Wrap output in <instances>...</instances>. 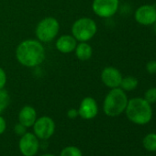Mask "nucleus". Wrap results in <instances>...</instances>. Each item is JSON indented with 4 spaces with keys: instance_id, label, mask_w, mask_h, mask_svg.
I'll return each mask as SVG.
<instances>
[{
    "instance_id": "25",
    "label": "nucleus",
    "mask_w": 156,
    "mask_h": 156,
    "mask_svg": "<svg viewBox=\"0 0 156 156\" xmlns=\"http://www.w3.org/2000/svg\"><path fill=\"white\" fill-rule=\"evenodd\" d=\"M153 31H154V33H155V35H156V21L153 23Z\"/></svg>"
},
{
    "instance_id": "20",
    "label": "nucleus",
    "mask_w": 156,
    "mask_h": 156,
    "mask_svg": "<svg viewBox=\"0 0 156 156\" xmlns=\"http://www.w3.org/2000/svg\"><path fill=\"white\" fill-rule=\"evenodd\" d=\"M7 80H8V77H7V73L5 70L2 67H0V90L4 89L7 84Z\"/></svg>"
},
{
    "instance_id": "14",
    "label": "nucleus",
    "mask_w": 156,
    "mask_h": 156,
    "mask_svg": "<svg viewBox=\"0 0 156 156\" xmlns=\"http://www.w3.org/2000/svg\"><path fill=\"white\" fill-rule=\"evenodd\" d=\"M75 56L78 60L82 62H87L90 60V58L93 55V49L91 45H89L87 42H79L77 43L75 50Z\"/></svg>"
},
{
    "instance_id": "4",
    "label": "nucleus",
    "mask_w": 156,
    "mask_h": 156,
    "mask_svg": "<svg viewBox=\"0 0 156 156\" xmlns=\"http://www.w3.org/2000/svg\"><path fill=\"white\" fill-rule=\"evenodd\" d=\"M71 32L77 41L87 42L97 34L98 25L91 18H80L73 23Z\"/></svg>"
},
{
    "instance_id": "22",
    "label": "nucleus",
    "mask_w": 156,
    "mask_h": 156,
    "mask_svg": "<svg viewBox=\"0 0 156 156\" xmlns=\"http://www.w3.org/2000/svg\"><path fill=\"white\" fill-rule=\"evenodd\" d=\"M26 127L25 126H23L22 124H20V123H19V124H17L16 126H15V129H14V130H15V133L16 134H18V135H20V136H22V135H24L25 133H26Z\"/></svg>"
},
{
    "instance_id": "9",
    "label": "nucleus",
    "mask_w": 156,
    "mask_h": 156,
    "mask_svg": "<svg viewBox=\"0 0 156 156\" xmlns=\"http://www.w3.org/2000/svg\"><path fill=\"white\" fill-rule=\"evenodd\" d=\"M39 140L30 132H26L20 140V151L24 156H34L39 150Z\"/></svg>"
},
{
    "instance_id": "17",
    "label": "nucleus",
    "mask_w": 156,
    "mask_h": 156,
    "mask_svg": "<svg viewBox=\"0 0 156 156\" xmlns=\"http://www.w3.org/2000/svg\"><path fill=\"white\" fill-rule=\"evenodd\" d=\"M10 102V98L7 90H0V114L5 111V109L9 107Z\"/></svg>"
},
{
    "instance_id": "24",
    "label": "nucleus",
    "mask_w": 156,
    "mask_h": 156,
    "mask_svg": "<svg viewBox=\"0 0 156 156\" xmlns=\"http://www.w3.org/2000/svg\"><path fill=\"white\" fill-rule=\"evenodd\" d=\"M6 128H7L6 120H5V119L1 115H0V134H3L5 132Z\"/></svg>"
},
{
    "instance_id": "15",
    "label": "nucleus",
    "mask_w": 156,
    "mask_h": 156,
    "mask_svg": "<svg viewBox=\"0 0 156 156\" xmlns=\"http://www.w3.org/2000/svg\"><path fill=\"white\" fill-rule=\"evenodd\" d=\"M139 85V81L136 77L134 76H126L123 77L119 87L124 90L125 92H130L133 91L134 89H136V87Z\"/></svg>"
},
{
    "instance_id": "7",
    "label": "nucleus",
    "mask_w": 156,
    "mask_h": 156,
    "mask_svg": "<svg viewBox=\"0 0 156 156\" xmlns=\"http://www.w3.org/2000/svg\"><path fill=\"white\" fill-rule=\"evenodd\" d=\"M32 127L34 129V134L38 139L41 140L50 139L55 130V123L53 119L48 116H43L37 119Z\"/></svg>"
},
{
    "instance_id": "16",
    "label": "nucleus",
    "mask_w": 156,
    "mask_h": 156,
    "mask_svg": "<svg viewBox=\"0 0 156 156\" xmlns=\"http://www.w3.org/2000/svg\"><path fill=\"white\" fill-rule=\"evenodd\" d=\"M143 147L149 151H156V133L147 134L142 140Z\"/></svg>"
},
{
    "instance_id": "27",
    "label": "nucleus",
    "mask_w": 156,
    "mask_h": 156,
    "mask_svg": "<svg viewBox=\"0 0 156 156\" xmlns=\"http://www.w3.org/2000/svg\"><path fill=\"white\" fill-rule=\"evenodd\" d=\"M146 156H148V155H146Z\"/></svg>"
},
{
    "instance_id": "5",
    "label": "nucleus",
    "mask_w": 156,
    "mask_h": 156,
    "mask_svg": "<svg viewBox=\"0 0 156 156\" xmlns=\"http://www.w3.org/2000/svg\"><path fill=\"white\" fill-rule=\"evenodd\" d=\"M60 23L52 17H47L41 20L36 26L35 35L41 43H48L52 41L59 34Z\"/></svg>"
},
{
    "instance_id": "21",
    "label": "nucleus",
    "mask_w": 156,
    "mask_h": 156,
    "mask_svg": "<svg viewBox=\"0 0 156 156\" xmlns=\"http://www.w3.org/2000/svg\"><path fill=\"white\" fill-rule=\"evenodd\" d=\"M146 71L150 74H156V60H151L146 64Z\"/></svg>"
},
{
    "instance_id": "10",
    "label": "nucleus",
    "mask_w": 156,
    "mask_h": 156,
    "mask_svg": "<svg viewBox=\"0 0 156 156\" xmlns=\"http://www.w3.org/2000/svg\"><path fill=\"white\" fill-rule=\"evenodd\" d=\"M100 77L102 83L110 89L119 87L121 80L123 78L120 71L113 66L105 67L101 72Z\"/></svg>"
},
{
    "instance_id": "6",
    "label": "nucleus",
    "mask_w": 156,
    "mask_h": 156,
    "mask_svg": "<svg viewBox=\"0 0 156 156\" xmlns=\"http://www.w3.org/2000/svg\"><path fill=\"white\" fill-rule=\"evenodd\" d=\"M119 0H93L92 10L99 18L108 19L113 17L119 10Z\"/></svg>"
},
{
    "instance_id": "18",
    "label": "nucleus",
    "mask_w": 156,
    "mask_h": 156,
    "mask_svg": "<svg viewBox=\"0 0 156 156\" xmlns=\"http://www.w3.org/2000/svg\"><path fill=\"white\" fill-rule=\"evenodd\" d=\"M60 156H83V154L79 148L74 146H68L61 151Z\"/></svg>"
},
{
    "instance_id": "23",
    "label": "nucleus",
    "mask_w": 156,
    "mask_h": 156,
    "mask_svg": "<svg viewBox=\"0 0 156 156\" xmlns=\"http://www.w3.org/2000/svg\"><path fill=\"white\" fill-rule=\"evenodd\" d=\"M79 116V113H78V109H75V108H71L67 111V117L69 119H75Z\"/></svg>"
},
{
    "instance_id": "26",
    "label": "nucleus",
    "mask_w": 156,
    "mask_h": 156,
    "mask_svg": "<svg viewBox=\"0 0 156 156\" xmlns=\"http://www.w3.org/2000/svg\"><path fill=\"white\" fill-rule=\"evenodd\" d=\"M41 156H55V155L51 154V153H46V154H43V155H41Z\"/></svg>"
},
{
    "instance_id": "2",
    "label": "nucleus",
    "mask_w": 156,
    "mask_h": 156,
    "mask_svg": "<svg viewBox=\"0 0 156 156\" xmlns=\"http://www.w3.org/2000/svg\"><path fill=\"white\" fill-rule=\"evenodd\" d=\"M126 116L129 121L137 125H145L151 120L152 108L143 98H134L128 101Z\"/></svg>"
},
{
    "instance_id": "3",
    "label": "nucleus",
    "mask_w": 156,
    "mask_h": 156,
    "mask_svg": "<svg viewBox=\"0 0 156 156\" xmlns=\"http://www.w3.org/2000/svg\"><path fill=\"white\" fill-rule=\"evenodd\" d=\"M128 101L129 99L124 90L120 87L112 88L104 99V113L108 117H118L125 111Z\"/></svg>"
},
{
    "instance_id": "13",
    "label": "nucleus",
    "mask_w": 156,
    "mask_h": 156,
    "mask_svg": "<svg viewBox=\"0 0 156 156\" xmlns=\"http://www.w3.org/2000/svg\"><path fill=\"white\" fill-rule=\"evenodd\" d=\"M37 119L36 109L31 106L23 107L19 113V121L26 128L32 127Z\"/></svg>"
},
{
    "instance_id": "19",
    "label": "nucleus",
    "mask_w": 156,
    "mask_h": 156,
    "mask_svg": "<svg viewBox=\"0 0 156 156\" xmlns=\"http://www.w3.org/2000/svg\"><path fill=\"white\" fill-rule=\"evenodd\" d=\"M143 98L149 104H151V105L156 103V87H151V88H149L145 92Z\"/></svg>"
},
{
    "instance_id": "11",
    "label": "nucleus",
    "mask_w": 156,
    "mask_h": 156,
    "mask_svg": "<svg viewBox=\"0 0 156 156\" xmlns=\"http://www.w3.org/2000/svg\"><path fill=\"white\" fill-rule=\"evenodd\" d=\"M78 113L79 117L84 119H92L96 118L98 113V106L96 99L91 97L85 98L80 103Z\"/></svg>"
},
{
    "instance_id": "1",
    "label": "nucleus",
    "mask_w": 156,
    "mask_h": 156,
    "mask_svg": "<svg viewBox=\"0 0 156 156\" xmlns=\"http://www.w3.org/2000/svg\"><path fill=\"white\" fill-rule=\"evenodd\" d=\"M46 57L45 48L38 40L28 39L21 41L16 49L18 62L28 68H34L41 65Z\"/></svg>"
},
{
    "instance_id": "12",
    "label": "nucleus",
    "mask_w": 156,
    "mask_h": 156,
    "mask_svg": "<svg viewBox=\"0 0 156 156\" xmlns=\"http://www.w3.org/2000/svg\"><path fill=\"white\" fill-rule=\"evenodd\" d=\"M77 41L74 39V37L71 34H65L60 36L55 42V47L58 51L63 54H68L71 52H73L75 50V47L77 45Z\"/></svg>"
},
{
    "instance_id": "8",
    "label": "nucleus",
    "mask_w": 156,
    "mask_h": 156,
    "mask_svg": "<svg viewBox=\"0 0 156 156\" xmlns=\"http://www.w3.org/2000/svg\"><path fill=\"white\" fill-rule=\"evenodd\" d=\"M134 19L140 25H153L156 21V8L152 5H142L136 9Z\"/></svg>"
}]
</instances>
